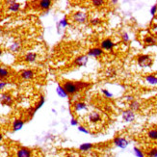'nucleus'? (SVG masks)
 <instances>
[{
    "mask_svg": "<svg viewBox=\"0 0 157 157\" xmlns=\"http://www.w3.org/2000/svg\"><path fill=\"white\" fill-rule=\"evenodd\" d=\"M63 88L69 95H74L77 93L84 91L89 87H91V83L85 81H64L62 83Z\"/></svg>",
    "mask_w": 157,
    "mask_h": 157,
    "instance_id": "obj_1",
    "label": "nucleus"
},
{
    "mask_svg": "<svg viewBox=\"0 0 157 157\" xmlns=\"http://www.w3.org/2000/svg\"><path fill=\"white\" fill-rule=\"evenodd\" d=\"M136 61L141 67H149L153 65V58L148 54H140L136 58Z\"/></svg>",
    "mask_w": 157,
    "mask_h": 157,
    "instance_id": "obj_2",
    "label": "nucleus"
},
{
    "mask_svg": "<svg viewBox=\"0 0 157 157\" xmlns=\"http://www.w3.org/2000/svg\"><path fill=\"white\" fill-rule=\"evenodd\" d=\"M71 20L73 22L78 23V24H85L89 20V16L86 12L77 11L71 13Z\"/></svg>",
    "mask_w": 157,
    "mask_h": 157,
    "instance_id": "obj_3",
    "label": "nucleus"
},
{
    "mask_svg": "<svg viewBox=\"0 0 157 157\" xmlns=\"http://www.w3.org/2000/svg\"><path fill=\"white\" fill-rule=\"evenodd\" d=\"M87 121L90 124H98L102 121V115L100 112L93 111L87 115Z\"/></svg>",
    "mask_w": 157,
    "mask_h": 157,
    "instance_id": "obj_4",
    "label": "nucleus"
},
{
    "mask_svg": "<svg viewBox=\"0 0 157 157\" xmlns=\"http://www.w3.org/2000/svg\"><path fill=\"white\" fill-rule=\"evenodd\" d=\"M33 8L40 10V11H46L52 6L53 2L51 0H40V1H34L32 2Z\"/></svg>",
    "mask_w": 157,
    "mask_h": 157,
    "instance_id": "obj_5",
    "label": "nucleus"
},
{
    "mask_svg": "<svg viewBox=\"0 0 157 157\" xmlns=\"http://www.w3.org/2000/svg\"><path fill=\"white\" fill-rule=\"evenodd\" d=\"M115 46H116V44L110 38L103 39L100 42V48L103 51H112Z\"/></svg>",
    "mask_w": 157,
    "mask_h": 157,
    "instance_id": "obj_6",
    "label": "nucleus"
},
{
    "mask_svg": "<svg viewBox=\"0 0 157 157\" xmlns=\"http://www.w3.org/2000/svg\"><path fill=\"white\" fill-rule=\"evenodd\" d=\"M0 103L6 106H12L13 104V97L10 93H2L0 95Z\"/></svg>",
    "mask_w": 157,
    "mask_h": 157,
    "instance_id": "obj_7",
    "label": "nucleus"
},
{
    "mask_svg": "<svg viewBox=\"0 0 157 157\" xmlns=\"http://www.w3.org/2000/svg\"><path fill=\"white\" fill-rule=\"evenodd\" d=\"M113 144L117 147H120L121 149H124L127 147V146L129 145V142L126 138L124 137H121V136H117V137H115L114 140H113Z\"/></svg>",
    "mask_w": 157,
    "mask_h": 157,
    "instance_id": "obj_8",
    "label": "nucleus"
},
{
    "mask_svg": "<svg viewBox=\"0 0 157 157\" xmlns=\"http://www.w3.org/2000/svg\"><path fill=\"white\" fill-rule=\"evenodd\" d=\"M32 149L26 147H20L16 151V157H32Z\"/></svg>",
    "mask_w": 157,
    "mask_h": 157,
    "instance_id": "obj_9",
    "label": "nucleus"
},
{
    "mask_svg": "<svg viewBox=\"0 0 157 157\" xmlns=\"http://www.w3.org/2000/svg\"><path fill=\"white\" fill-rule=\"evenodd\" d=\"M104 51L102 50L100 47H91L90 49L87 51V55L89 57H94V58H100L103 56Z\"/></svg>",
    "mask_w": 157,
    "mask_h": 157,
    "instance_id": "obj_10",
    "label": "nucleus"
},
{
    "mask_svg": "<svg viewBox=\"0 0 157 157\" xmlns=\"http://www.w3.org/2000/svg\"><path fill=\"white\" fill-rule=\"evenodd\" d=\"M121 118H122V121L125 122H133L135 121L136 115L133 111L130 110V109H126V110L122 111Z\"/></svg>",
    "mask_w": 157,
    "mask_h": 157,
    "instance_id": "obj_11",
    "label": "nucleus"
},
{
    "mask_svg": "<svg viewBox=\"0 0 157 157\" xmlns=\"http://www.w3.org/2000/svg\"><path fill=\"white\" fill-rule=\"evenodd\" d=\"M36 75V72L35 71L30 70V69H27V70H23L19 72V77L21 78L22 80L25 81H28V80H32Z\"/></svg>",
    "mask_w": 157,
    "mask_h": 157,
    "instance_id": "obj_12",
    "label": "nucleus"
},
{
    "mask_svg": "<svg viewBox=\"0 0 157 157\" xmlns=\"http://www.w3.org/2000/svg\"><path fill=\"white\" fill-rule=\"evenodd\" d=\"M89 62V56L88 55H79L73 60V65L78 67H86Z\"/></svg>",
    "mask_w": 157,
    "mask_h": 157,
    "instance_id": "obj_13",
    "label": "nucleus"
},
{
    "mask_svg": "<svg viewBox=\"0 0 157 157\" xmlns=\"http://www.w3.org/2000/svg\"><path fill=\"white\" fill-rule=\"evenodd\" d=\"M12 76V71L5 66H0V81H7Z\"/></svg>",
    "mask_w": 157,
    "mask_h": 157,
    "instance_id": "obj_14",
    "label": "nucleus"
},
{
    "mask_svg": "<svg viewBox=\"0 0 157 157\" xmlns=\"http://www.w3.org/2000/svg\"><path fill=\"white\" fill-rule=\"evenodd\" d=\"M73 111L76 113H80L82 111H87L88 110V105L84 101H75L72 104Z\"/></svg>",
    "mask_w": 157,
    "mask_h": 157,
    "instance_id": "obj_15",
    "label": "nucleus"
},
{
    "mask_svg": "<svg viewBox=\"0 0 157 157\" xmlns=\"http://www.w3.org/2000/svg\"><path fill=\"white\" fill-rule=\"evenodd\" d=\"M5 4H7V10L12 13H17L20 10V4L15 0H11V1H6Z\"/></svg>",
    "mask_w": 157,
    "mask_h": 157,
    "instance_id": "obj_16",
    "label": "nucleus"
},
{
    "mask_svg": "<svg viewBox=\"0 0 157 157\" xmlns=\"http://www.w3.org/2000/svg\"><path fill=\"white\" fill-rule=\"evenodd\" d=\"M37 58H38V55L36 53L34 52H29L24 55L23 57V61L25 63H28V64H31V63H34L37 61Z\"/></svg>",
    "mask_w": 157,
    "mask_h": 157,
    "instance_id": "obj_17",
    "label": "nucleus"
},
{
    "mask_svg": "<svg viewBox=\"0 0 157 157\" xmlns=\"http://www.w3.org/2000/svg\"><path fill=\"white\" fill-rule=\"evenodd\" d=\"M23 125H24V121L22 119H16L13 121L12 129L13 131H18L23 127Z\"/></svg>",
    "mask_w": 157,
    "mask_h": 157,
    "instance_id": "obj_18",
    "label": "nucleus"
},
{
    "mask_svg": "<svg viewBox=\"0 0 157 157\" xmlns=\"http://www.w3.org/2000/svg\"><path fill=\"white\" fill-rule=\"evenodd\" d=\"M143 43L146 45H154L157 44V38L152 35H147L143 39Z\"/></svg>",
    "mask_w": 157,
    "mask_h": 157,
    "instance_id": "obj_19",
    "label": "nucleus"
},
{
    "mask_svg": "<svg viewBox=\"0 0 157 157\" xmlns=\"http://www.w3.org/2000/svg\"><path fill=\"white\" fill-rule=\"evenodd\" d=\"M144 79L147 84L151 86H157V75H155V74H147Z\"/></svg>",
    "mask_w": 157,
    "mask_h": 157,
    "instance_id": "obj_20",
    "label": "nucleus"
},
{
    "mask_svg": "<svg viewBox=\"0 0 157 157\" xmlns=\"http://www.w3.org/2000/svg\"><path fill=\"white\" fill-rule=\"evenodd\" d=\"M21 45H22L21 44V42H20V40H17V42H13L10 45L9 49L13 53H18L20 50H21Z\"/></svg>",
    "mask_w": 157,
    "mask_h": 157,
    "instance_id": "obj_21",
    "label": "nucleus"
},
{
    "mask_svg": "<svg viewBox=\"0 0 157 157\" xmlns=\"http://www.w3.org/2000/svg\"><path fill=\"white\" fill-rule=\"evenodd\" d=\"M147 138L149 141L156 142L157 141V128H151L147 132Z\"/></svg>",
    "mask_w": 157,
    "mask_h": 157,
    "instance_id": "obj_22",
    "label": "nucleus"
},
{
    "mask_svg": "<svg viewBox=\"0 0 157 157\" xmlns=\"http://www.w3.org/2000/svg\"><path fill=\"white\" fill-rule=\"evenodd\" d=\"M128 107H129V109H130L131 111H133L135 113V112H138V111L141 110L142 105H141V103H140L138 100L134 99L133 101H131L130 103L128 104Z\"/></svg>",
    "mask_w": 157,
    "mask_h": 157,
    "instance_id": "obj_23",
    "label": "nucleus"
},
{
    "mask_svg": "<svg viewBox=\"0 0 157 157\" xmlns=\"http://www.w3.org/2000/svg\"><path fill=\"white\" fill-rule=\"evenodd\" d=\"M56 93L57 94L59 95L60 98H66L69 97V94H67V92L65 91V89L63 88L62 84H58L57 88H56Z\"/></svg>",
    "mask_w": 157,
    "mask_h": 157,
    "instance_id": "obj_24",
    "label": "nucleus"
},
{
    "mask_svg": "<svg viewBox=\"0 0 157 157\" xmlns=\"http://www.w3.org/2000/svg\"><path fill=\"white\" fill-rule=\"evenodd\" d=\"M146 157H157V147H148L145 151Z\"/></svg>",
    "mask_w": 157,
    "mask_h": 157,
    "instance_id": "obj_25",
    "label": "nucleus"
},
{
    "mask_svg": "<svg viewBox=\"0 0 157 157\" xmlns=\"http://www.w3.org/2000/svg\"><path fill=\"white\" fill-rule=\"evenodd\" d=\"M105 76L108 78H114L117 76V71H116L115 67H110L105 71Z\"/></svg>",
    "mask_w": 157,
    "mask_h": 157,
    "instance_id": "obj_26",
    "label": "nucleus"
},
{
    "mask_svg": "<svg viewBox=\"0 0 157 157\" xmlns=\"http://www.w3.org/2000/svg\"><path fill=\"white\" fill-rule=\"evenodd\" d=\"M93 147H94V145L91 144V143H85V144L80 145L79 151L82 152H88V151H90Z\"/></svg>",
    "mask_w": 157,
    "mask_h": 157,
    "instance_id": "obj_27",
    "label": "nucleus"
},
{
    "mask_svg": "<svg viewBox=\"0 0 157 157\" xmlns=\"http://www.w3.org/2000/svg\"><path fill=\"white\" fill-rule=\"evenodd\" d=\"M105 1H103V0H93V1H91V4L92 6L94 7V8H97V9H99V8H102L104 5H105Z\"/></svg>",
    "mask_w": 157,
    "mask_h": 157,
    "instance_id": "obj_28",
    "label": "nucleus"
},
{
    "mask_svg": "<svg viewBox=\"0 0 157 157\" xmlns=\"http://www.w3.org/2000/svg\"><path fill=\"white\" fill-rule=\"evenodd\" d=\"M133 151H134V154H135V156L136 157H146V154H145V152L142 151L141 148H139V147H134L133 148Z\"/></svg>",
    "mask_w": 157,
    "mask_h": 157,
    "instance_id": "obj_29",
    "label": "nucleus"
},
{
    "mask_svg": "<svg viewBox=\"0 0 157 157\" xmlns=\"http://www.w3.org/2000/svg\"><path fill=\"white\" fill-rule=\"evenodd\" d=\"M101 22H102V20L100 17H93L90 19V23L93 26H98V25L101 24Z\"/></svg>",
    "mask_w": 157,
    "mask_h": 157,
    "instance_id": "obj_30",
    "label": "nucleus"
},
{
    "mask_svg": "<svg viewBox=\"0 0 157 157\" xmlns=\"http://www.w3.org/2000/svg\"><path fill=\"white\" fill-rule=\"evenodd\" d=\"M44 95H40L39 102L37 103V105H36L35 107H34V108H35V110H36V111L39 110V109L44 105Z\"/></svg>",
    "mask_w": 157,
    "mask_h": 157,
    "instance_id": "obj_31",
    "label": "nucleus"
},
{
    "mask_svg": "<svg viewBox=\"0 0 157 157\" xmlns=\"http://www.w3.org/2000/svg\"><path fill=\"white\" fill-rule=\"evenodd\" d=\"M101 93L103 94V95H104L106 98H112L114 97L113 94L111 92H109V90H107V89H102Z\"/></svg>",
    "mask_w": 157,
    "mask_h": 157,
    "instance_id": "obj_32",
    "label": "nucleus"
},
{
    "mask_svg": "<svg viewBox=\"0 0 157 157\" xmlns=\"http://www.w3.org/2000/svg\"><path fill=\"white\" fill-rule=\"evenodd\" d=\"M67 25H69V20H67V17H64V18H62L60 20V22L58 23V27L59 26H61V27H67Z\"/></svg>",
    "mask_w": 157,
    "mask_h": 157,
    "instance_id": "obj_33",
    "label": "nucleus"
},
{
    "mask_svg": "<svg viewBox=\"0 0 157 157\" xmlns=\"http://www.w3.org/2000/svg\"><path fill=\"white\" fill-rule=\"evenodd\" d=\"M121 38L122 42H124V43H128L129 40H130V38H129L128 34H127L126 32H124V33H121Z\"/></svg>",
    "mask_w": 157,
    "mask_h": 157,
    "instance_id": "obj_34",
    "label": "nucleus"
},
{
    "mask_svg": "<svg viewBox=\"0 0 157 157\" xmlns=\"http://www.w3.org/2000/svg\"><path fill=\"white\" fill-rule=\"evenodd\" d=\"M78 130L82 133H84V134H89L90 133V131H89V129L84 126V125H78Z\"/></svg>",
    "mask_w": 157,
    "mask_h": 157,
    "instance_id": "obj_35",
    "label": "nucleus"
},
{
    "mask_svg": "<svg viewBox=\"0 0 157 157\" xmlns=\"http://www.w3.org/2000/svg\"><path fill=\"white\" fill-rule=\"evenodd\" d=\"M71 125H72V126H78V120L76 118L72 117L71 120Z\"/></svg>",
    "mask_w": 157,
    "mask_h": 157,
    "instance_id": "obj_36",
    "label": "nucleus"
},
{
    "mask_svg": "<svg viewBox=\"0 0 157 157\" xmlns=\"http://www.w3.org/2000/svg\"><path fill=\"white\" fill-rule=\"evenodd\" d=\"M157 13V5H153L151 9V16H155V13Z\"/></svg>",
    "mask_w": 157,
    "mask_h": 157,
    "instance_id": "obj_37",
    "label": "nucleus"
},
{
    "mask_svg": "<svg viewBox=\"0 0 157 157\" xmlns=\"http://www.w3.org/2000/svg\"><path fill=\"white\" fill-rule=\"evenodd\" d=\"M7 86V81H0V92Z\"/></svg>",
    "mask_w": 157,
    "mask_h": 157,
    "instance_id": "obj_38",
    "label": "nucleus"
},
{
    "mask_svg": "<svg viewBox=\"0 0 157 157\" xmlns=\"http://www.w3.org/2000/svg\"><path fill=\"white\" fill-rule=\"evenodd\" d=\"M134 99H135V98H134L133 95H126V97H125V100L128 102V103H130V102L133 101Z\"/></svg>",
    "mask_w": 157,
    "mask_h": 157,
    "instance_id": "obj_39",
    "label": "nucleus"
},
{
    "mask_svg": "<svg viewBox=\"0 0 157 157\" xmlns=\"http://www.w3.org/2000/svg\"><path fill=\"white\" fill-rule=\"evenodd\" d=\"M65 157H80V155L78 153H69V154H67Z\"/></svg>",
    "mask_w": 157,
    "mask_h": 157,
    "instance_id": "obj_40",
    "label": "nucleus"
},
{
    "mask_svg": "<svg viewBox=\"0 0 157 157\" xmlns=\"http://www.w3.org/2000/svg\"><path fill=\"white\" fill-rule=\"evenodd\" d=\"M110 4H118V1L117 0H112V1H110Z\"/></svg>",
    "mask_w": 157,
    "mask_h": 157,
    "instance_id": "obj_41",
    "label": "nucleus"
},
{
    "mask_svg": "<svg viewBox=\"0 0 157 157\" xmlns=\"http://www.w3.org/2000/svg\"><path fill=\"white\" fill-rule=\"evenodd\" d=\"M2 140H3V134L0 132V142H1Z\"/></svg>",
    "mask_w": 157,
    "mask_h": 157,
    "instance_id": "obj_42",
    "label": "nucleus"
},
{
    "mask_svg": "<svg viewBox=\"0 0 157 157\" xmlns=\"http://www.w3.org/2000/svg\"><path fill=\"white\" fill-rule=\"evenodd\" d=\"M2 53H3V50L1 49V47H0V56L2 55Z\"/></svg>",
    "mask_w": 157,
    "mask_h": 157,
    "instance_id": "obj_43",
    "label": "nucleus"
}]
</instances>
